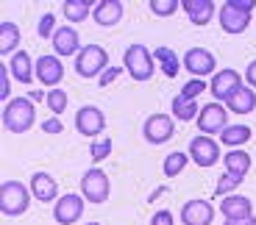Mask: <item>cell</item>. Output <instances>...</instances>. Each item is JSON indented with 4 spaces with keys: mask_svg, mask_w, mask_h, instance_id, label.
I'll return each mask as SVG.
<instances>
[{
    "mask_svg": "<svg viewBox=\"0 0 256 225\" xmlns=\"http://www.w3.org/2000/svg\"><path fill=\"white\" fill-rule=\"evenodd\" d=\"M36 122V109L31 97H14L3 109V128L12 134H28Z\"/></svg>",
    "mask_w": 256,
    "mask_h": 225,
    "instance_id": "cell-1",
    "label": "cell"
},
{
    "mask_svg": "<svg viewBox=\"0 0 256 225\" xmlns=\"http://www.w3.org/2000/svg\"><path fill=\"white\" fill-rule=\"evenodd\" d=\"M31 187L20 184V181H6L0 187V212L6 217H22V214L31 209Z\"/></svg>",
    "mask_w": 256,
    "mask_h": 225,
    "instance_id": "cell-2",
    "label": "cell"
},
{
    "mask_svg": "<svg viewBox=\"0 0 256 225\" xmlns=\"http://www.w3.org/2000/svg\"><path fill=\"white\" fill-rule=\"evenodd\" d=\"M122 67H126V72L134 78V81L145 84V81H150L154 72H156L154 53L148 50L145 45H128L126 53H122Z\"/></svg>",
    "mask_w": 256,
    "mask_h": 225,
    "instance_id": "cell-3",
    "label": "cell"
},
{
    "mask_svg": "<svg viewBox=\"0 0 256 225\" xmlns=\"http://www.w3.org/2000/svg\"><path fill=\"white\" fill-rule=\"evenodd\" d=\"M109 70V53L100 45H84L76 56V72L81 78H100Z\"/></svg>",
    "mask_w": 256,
    "mask_h": 225,
    "instance_id": "cell-4",
    "label": "cell"
},
{
    "mask_svg": "<svg viewBox=\"0 0 256 225\" xmlns=\"http://www.w3.org/2000/svg\"><path fill=\"white\" fill-rule=\"evenodd\" d=\"M81 195L86 203H92V206H100V203H106L112 195V184H109V175L103 173L100 167H92L86 170V173L81 175Z\"/></svg>",
    "mask_w": 256,
    "mask_h": 225,
    "instance_id": "cell-5",
    "label": "cell"
},
{
    "mask_svg": "<svg viewBox=\"0 0 256 225\" xmlns=\"http://www.w3.org/2000/svg\"><path fill=\"white\" fill-rule=\"evenodd\" d=\"M198 134H223L226 128H228V109H226L223 103H218V100H212V103L200 106V114H198Z\"/></svg>",
    "mask_w": 256,
    "mask_h": 225,
    "instance_id": "cell-6",
    "label": "cell"
},
{
    "mask_svg": "<svg viewBox=\"0 0 256 225\" xmlns=\"http://www.w3.org/2000/svg\"><path fill=\"white\" fill-rule=\"evenodd\" d=\"M181 67L192 78H200L204 81L206 75H214L218 72V58H214L212 50H206V47H190L184 53V58H181Z\"/></svg>",
    "mask_w": 256,
    "mask_h": 225,
    "instance_id": "cell-7",
    "label": "cell"
},
{
    "mask_svg": "<svg viewBox=\"0 0 256 225\" xmlns=\"http://www.w3.org/2000/svg\"><path fill=\"white\" fill-rule=\"evenodd\" d=\"M84 209H86V200L84 195H76V192H67L53 203V220L58 225H76L78 220L84 217Z\"/></svg>",
    "mask_w": 256,
    "mask_h": 225,
    "instance_id": "cell-8",
    "label": "cell"
},
{
    "mask_svg": "<svg viewBox=\"0 0 256 225\" xmlns=\"http://www.w3.org/2000/svg\"><path fill=\"white\" fill-rule=\"evenodd\" d=\"M245 81H242V72H237V70H231V67H226V70H218L214 75H212V81H209V92H212V97L218 100V103H223L226 106V100H228L234 92L242 86Z\"/></svg>",
    "mask_w": 256,
    "mask_h": 225,
    "instance_id": "cell-9",
    "label": "cell"
},
{
    "mask_svg": "<svg viewBox=\"0 0 256 225\" xmlns=\"http://www.w3.org/2000/svg\"><path fill=\"white\" fill-rule=\"evenodd\" d=\"M176 134V120L173 114H150L142 125V136L148 145H164Z\"/></svg>",
    "mask_w": 256,
    "mask_h": 225,
    "instance_id": "cell-10",
    "label": "cell"
},
{
    "mask_svg": "<svg viewBox=\"0 0 256 225\" xmlns=\"http://www.w3.org/2000/svg\"><path fill=\"white\" fill-rule=\"evenodd\" d=\"M186 153H190V159L198 167H214L220 161V142L206 134H198L195 139H190V150Z\"/></svg>",
    "mask_w": 256,
    "mask_h": 225,
    "instance_id": "cell-11",
    "label": "cell"
},
{
    "mask_svg": "<svg viewBox=\"0 0 256 225\" xmlns=\"http://www.w3.org/2000/svg\"><path fill=\"white\" fill-rule=\"evenodd\" d=\"M76 131L86 139H95L106 131V114L98 106H81L76 111Z\"/></svg>",
    "mask_w": 256,
    "mask_h": 225,
    "instance_id": "cell-12",
    "label": "cell"
},
{
    "mask_svg": "<svg viewBox=\"0 0 256 225\" xmlns=\"http://www.w3.org/2000/svg\"><path fill=\"white\" fill-rule=\"evenodd\" d=\"M62 78H64V64H62V58H58L56 53H50V56H39V58H36V81H39L42 86L58 89Z\"/></svg>",
    "mask_w": 256,
    "mask_h": 225,
    "instance_id": "cell-13",
    "label": "cell"
},
{
    "mask_svg": "<svg viewBox=\"0 0 256 225\" xmlns=\"http://www.w3.org/2000/svg\"><path fill=\"white\" fill-rule=\"evenodd\" d=\"M181 223L184 225H212L214 223V206L209 200H186L181 206Z\"/></svg>",
    "mask_w": 256,
    "mask_h": 225,
    "instance_id": "cell-14",
    "label": "cell"
},
{
    "mask_svg": "<svg viewBox=\"0 0 256 225\" xmlns=\"http://www.w3.org/2000/svg\"><path fill=\"white\" fill-rule=\"evenodd\" d=\"M218 19H220V28L231 36H237V33H245L250 25V14L248 11H240L237 6H231V3H223L218 11Z\"/></svg>",
    "mask_w": 256,
    "mask_h": 225,
    "instance_id": "cell-15",
    "label": "cell"
},
{
    "mask_svg": "<svg viewBox=\"0 0 256 225\" xmlns=\"http://www.w3.org/2000/svg\"><path fill=\"white\" fill-rule=\"evenodd\" d=\"M53 53L58 58H70V56H78L81 53V36L72 25H62L56 33H53Z\"/></svg>",
    "mask_w": 256,
    "mask_h": 225,
    "instance_id": "cell-16",
    "label": "cell"
},
{
    "mask_svg": "<svg viewBox=\"0 0 256 225\" xmlns=\"http://www.w3.org/2000/svg\"><path fill=\"white\" fill-rule=\"evenodd\" d=\"M8 72H12V78L17 81V84H22V86H28L36 78V61H34L31 56H28L26 50H17L12 58H8Z\"/></svg>",
    "mask_w": 256,
    "mask_h": 225,
    "instance_id": "cell-17",
    "label": "cell"
},
{
    "mask_svg": "<svg viewBox=\"0 0 256 225\" xmlns=\"http://www.w3.org/2000/svg\"><path fill=\"white\" fill-rule=\"evenodd\" d=\"M31 195L39 203H56L58 200V184L50 173H34L31 175Z\"/></svg>",
    "mask_w": 256,
    "mask_h": 225,
    "instance_id": "cell-18",
    "label": "cell"
},
{
    "mask_svg": "<svg viewBox=\"0 0 256 225\" xmlns=\"http://www.w3.org/2000/svg\"><path fill=\"white\" fill-rule=\"evenodd\" d=\"M181 8L186 11L192 25H198V28L209 25L212 17L218 14V6H214L212 0H181Z\"/></svg>",
    "mask_w": 256,
    "mask_h": 225,
    "instance_id": "cell-19",
    "label": "cell"
},
{
    "mask_svg": "<svg viewBox=\"0 0 256 225\" xmlns=\"http://www.w3.org/2000/svg\"><path fill=\"white\" fill-rule=\"evenodd\" d=\"M122 14H126V6H122L120 0H100L95 6V11H92V19L100 28H114L122 19Z\"/></svg>",
    "mask_w": 256,
    "mask_h": 225,
    "instance_id": "cell-20",
    "label": "cell"
},
{
    "mask_svg": "<svg viewBox=\"0 0 256 225\" xmlns=\"http://www.w3.org/2000/svg\"><path fill=\"white\" fill-rule=\"evenodd\" d=\"M226 109H228V114H240V117L256 111V89H250L248 84H242L228 100H226Z\"/></svg>",
    "mask_w": 256,
    "mask_h": 225,
    "instance_id": "cell-21",
    "label": "cell"
},
{
    "mask_svg": "<svg viewBox=\"0 0 256 225\" xmlns=\"http://www.w3.org/2000/svg\"><path fill=\"white\" fill-rule=\"evenodd\" d=\"M220 212L226 220H242V217H254V200L245 195H228L220 203Z\"/></svg>",
    "mask_w": 256,
    "mask_h": 225,
    "instance_id": "cell-22",
    "label": "cell"
},
{
    "mask_svg": "<svg viewBox=\"0 0 256 225\" xmlns=\"http://www.w3.org/2000/svg\"><path fill=\"white\" fill-rule=\"evenodd\" d=\"M223 164H226V173L240 181H245V175L250 173V156L245 150H228L223 156Z\"/></svg>",
    "mask_w": 256,
    "mask_h": 225,
    "instance_id": "cell-23",
    "label": "cell"
},
{
    "mask_svg": "<svg viewBox=\"0 0 256 225\" xmlns=\"http://www.w3.org/2000/svg\"><path fill=\"white\" fill-rule=\"evenodd\" d=\"M98 3H92V0H64V19L67 22H84V19L90 17L92 11H95Z\"/></svg>",
    "mask_w": 256,
    "mask_h": 225,
    "instance_id": "cell-24",
    "label": "cell"
},
{
    "mask_svg": "<svg viewBox=\"0 0 256 225\" xmlns=\"http://www.w3.org/2000/svg\"><path fill=\"white\" fill-rule=\"evenodd\" d=\"M250 136H254V131H250L248 125H242V122H237V125H228V128L220 134V142H223L226 148H231V150H240Z\"/></svg>",
    "mask_w": 256,
    "mask_h": 225,
    "instance_id": "cell-25",
    "label": "cell"
},
{
    "mask_svg": "<svg viewBox=\"0 0 256 225\" xmlns=\"http://www.w3.org/2000/svg\"><path fill=\"white\" fill-rule=\"evenodd\" d=\"M20 45L17 22H0V56H14Z\"/></svg>",
    "mask_w": 256,
    "mask_h": 225,
    "instance_id": "cell-26",
    "label": "cell"
},
{
    "mask_svg": "<svg viewBox=\"0 0 256 225\" xmlns=\"http://www.w3.org/2000/svg\"><path fill=\"white\" fill-rule=\"evenodd\" d=\"M170 109H173V120H178V122H192V120H198V114H200L198 103H195V100H186V97H181V95L173 97Z\"/></svg>",
    "mask_w": 256,
    "mask_h": 225,
    "instance_id": "cell-27",
    "label": "cell"
},
{
    "mask_svg": "<svg viewBox=\"0 0 256 225\" xmlns=\"http://www.w3.org/2000/svg\"><path fill=\"white\" fill-rule=\"evenodd\" d=\"M154 61L162 67V72H164L167 78H176V75H178V70H181V67H178V56H176V53L170 50V47H164V45L156 47Z\"/></svg>",
    "mask_w": 256,
    "mask_h": 225,
    "instance_id": "cell-28",
    "label": "cell"
},
{
    "mask_svg": "<svg viewBox=\"0 0 256 225\" xmlns=\"http://www.w3.org/2000/svg\"><path fill=\"white\" fill-rule=\"evenodd\" d=\"M186 161H190V153H181V150H173V153L164 156V164H162V170H164L167 178H178L181 173H184Z\"/></svg>",
    "mask_w": 256,
    "mask_h": 225,
    "instance_id": "cell-29",
    "label": "cell"
},
{
    "mask_svg": "<svg viewBox=\"0 0 256 225\" xmlns=\"http://www.w3.org/2000/svg\"><path fill=\"white\" fill-rule=\"evenodd\" d=\"M45 103H48V109L53 111V117H58V114H64V111H67L70 97H67V92H64V89H48Z\"/></svg>",
    "mask_w": 256,
    "mask_h": 225,
    "instance_id": "cell-30",
    "label": "cell"
},
{
    "mask_svg": "<svg viewBox=\"0 0 256 225\" xmlns=\"http://www.w3.org/2000/svg\"><path fill=\"white\" fill-rule=\"evenodd\" d=\"M112 148H114V145H112L109 136H103V139H95V142L90 145V156H92V161H95V164H98V161H106V159L112 156Z\"/></svg>",
    "mask_w": 256,
    "mask_h": 225,
    "instance_id": "cell-31",
    "label": "cell"
},
{
    "mask_svg": "<svg viewBox=\"0 0 256 225\" xmlns=\"http://www.w3.org/2000/svg\"><path fill=\"white\" fill-rule=\"evenodd\" d=\"M148 6H150V14H156V17H173L178 11L181 0H150Z\"/></svg>",
    "mask_w": 256,
    "mask_h": 225,
    "instance_id": "cell-32",
    "label": "cell"
},
{
    "mask_svg": "<svg viewBox=\"0 0 256 225\" xmlns=\"http://www.w3.org/2000/svg\"><path fill=\"white\" fill-rule=\"evenodd\" d=\"M209 89V84L206 81H200V78H192V81H186L184 89L178 92L181 97H186V100H198V95H204V92Z\"/></svg>",
    "mask_w": 256,
    "mask_h": 225,
    "instance_id": "cell-33",
    "label": "cell"
},
{
    "mask_svg": "<svg viewBox=\"0 0 256 225\" xmlns=\"http://www.w3.org/2000/svg\"><path fill=\"white\" fill-rule=\"evenodd\" d=\"M240 184H242V181L240 178H234V175H220V181H218V187H214V195H218V198H228L231 192H234V189L240 187Z\"/></svg>",
    "mask_w": 256,
    "mask_h": 225,
    "instance_id": "cell-34",
    "label": "cell"
},
{
    "mask_svg": "<svg viewBox=\"0 0 256 225\" xmlns=\"http://www.w3.org/2000/svg\"><path fill=\"white\" fill-rule=\"evenodd\" d=\"M56 31H58V28H56V17H53L50 11L42 14V17H39V25H36L39 39H53V33H56Z\"/></svg>",
    "mask_w": 256,
    "mask_h": 225,
    "instance_id": "cell-35",
    "label": "cell"
},
{
    "mask_svg": "<svg viewBox=\"0 0 256 225\" xmlns=\"http://www.w3.org/2000/svg\"><path fill=\"white\" fill-rule=\"evenodd\" d=\"M12 72H8V67H0V100H14L12 97Z\"/></svg>",
    "mask_w": 256,
    "mask_h": 225,
    "instance_id": "cell-36",
    "label": "cell"
},
{
    "mask_svg": "<svg viewBox=\"0 0 256 225\" xmlns=\"http://www.w3.org/2000/svg\"><path fill=\"white\" fill-rule=\"evenodd\" d=\"M173 212H167V209H162V212H156L154 217H150V225H173Z\"/></svg>",
    "mask_w": 256,
    "mask_h": 225,
    "instance_id": "cell-37",
    "label": "cell"
},
{
    "mask_svg": "<svg viewBox=\"0 0 256 225\" xmlns=\"http://www.w3.org/2000/svg\"><path fill=\"white\" fill-rule=\"evenodd\" d=\"M120 72H122L120 67H109V70H106L100 78H98V84H100V86H109V84H114L117 78H120Z\"/></svg>",
    "mask_w": 256,
    "mask_h": 225,
    "instance_id": "cell-38",
    "label": "cell"
},
{
    "mask_svg": "<svg viewBox=\"0 0 256 225\" xmlns=\"http://www.w3.org/2000/svg\"><path fill=\"white\" fill-rule=\"evenodd\" d=\"M42 131H45V134H62L64 125H62V120H58V117H50V120L42 122Z\"/></svg>",
    "mask_w": 256,
    "mask_h": 225,
    "instance_id": "cell-39",
    "label": "cell"
},
{
    "mask_svg": "<svg viewBox=\"0 0 256 225\" xmlns=\"http://www.w3.org/2000/svg\"><path fill=\"white\" fill-rule=\"evenodd\" d=\"M245 84H248L250 89H256V58L245 67Z\"/></svg>",
    "mask_w": 256,
    "mask_h": 225,
    "instance_id": "cell-40",
    "label": "cell"
},
{
    "mask_svg": "<svg viewBox=\"0 0 256 225\" xmlns=\"http://www.w3.org/2000/svg\"><path fill=\"white\" fill-rule=\"evenodd\" d=\"M226 225H256V217H242V220H226Z\"/></svg>",
    "mask_w": 256,
    "mask_h": 225,
    "instance_id": "cell-41",
    "label": "cell"
},
{
    "mask_svg": "<svg viewBox=\"0 0 256 225\" xmlns=\"http://www.w3.org/2000/svg\"><path fill=\"white\" fill-rule=\"evenodd\" d=\"M84 225H100V223H84Z\"/></svg>",
    "mask_w": 256,
    "mask_h": 225,
    "instance_id": "cell-42",
    "label": "cell"
}]
</instances>
